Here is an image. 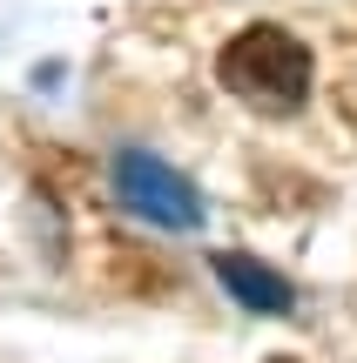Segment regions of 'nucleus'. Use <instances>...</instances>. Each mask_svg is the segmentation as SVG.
Listing matches in <instances>:
<instances>
[{"label":"nucleus","mask_w":357,"mask_h":363,"mask_svg":"<svg viewBox=\"0 0 357 363\" xmlns=\"http://www.w3.org/2000/svg\"><path fill=\"white\" fill-rule=\"evenodd\" d=\"M310 48L283 27H243L223 54H216V81L256 115H297L310 101Z\"/></svg>","instance_id":"nucleus-1"},{"label":"nucleus","mask_w":357,"mask_h":363,"mask_svg":"<svg viewBox=\"0 0 357 363\" xmlns=\"http://www.w3.org/2000/svg\"><path fill=\"white\" fill-rule=\"evenodd\" d=\"M115 195H121L128 216L155 222V229H202V216H209L202 195H196V182L175 175L169 162L142 155V148H121L115 155Z\"/></svg>","instance_id":"nucleus-2"},{"label":"nucleus","mask_w":357,"mask_h":363,"mask_svg":"<svg viewBox=\"0 0 357 363\" xmlns=\"http://www.w3.org/2000/svg\"><path fill=\"white\" fill-rule=\"evenodd\" d=\"M216 283H223L243 310H256V316H290L297 310V289L283 283L270 262L243 256V249H223V256H216Z\"/></svg>","instance_id":"nucleus-3"},{"label":"nucleus","mask_w":357,"mask_h":363,"mask_svg":"<svg viewBox=\"0 0 357 363\" xmlns=\"http://www.w3.org/2000/svg\"><path fill=\"white\" fill-rule=\"evenodd\" d=\"M270 363H297V357H270Z\"/></svg>","instance_id":"nucleus-4"}]
</instances>
